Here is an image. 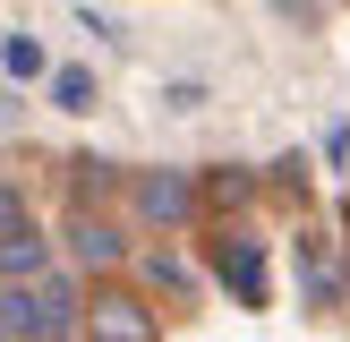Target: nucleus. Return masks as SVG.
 Here are the masks:
<instances>
[{"label":"nucleus","mask_w":350,"mask_h":342,"mask_svg":"<svg viewBox=\"0 0 350 342\" xmlns=\"http://www.w3.org/2000/svg\"><path fill=\"white\" fill-rule=\"evenodd\" d=\"M68 334H85V300L60 274L0 291V342H68Z\"/></svg>","instance_id":"1"},{"label":"nucleus","mask_w":350,"mask_h":342,"mask_svg":"<svg viewBox=\"0 0 350 342\" xmlns=\"http://www.w3.org/2000/svg\"><path fill=\"white\" fill-rule=\"evenodd\" d=\"M85 334L94 342H154L163 325H154V308L137 300V291H94V300H85Z\"/></svg>","instance_id":"2"},{"label":"nucleus","mask_w":350,"mask_h":342,"mask_svg":"<svg viewBox=\"0 0 350 342\" xmlns=\"http://www.w3.org/2000/svg\"><path fill=\"white\" fill-rule=\"evenodd\" d=\"M214 274L239 308H265V248L256 239H214Z\"/></svg>","instance_id":"3"},{"label":"nucleus","mask_w":350,"mask_h":342,"mask_svg":"<svg viewBox=\"0 0 350 342\" xmlns=\"http://www.w3.org/2000/svg\"><path fill=\"white\" fill-rule=\"evenodd\" d=\"M205 205V188L188 180V171H146V180H137V214L146 222H188Z\"/></svg>","instance_id":"4"},{"label":"nucleus","mask_w":350,"mask_h":342,"mask_svg":"<svg viewBox=\"0 0 350 342\" xmlns=\"http://www.w3.org/2000/svg\"><path fill=\"white\" fill-rule=\"evenodd\" d=\"M43 274H51V239L43 231H17V239H0V282H43Z\"/></svg>","instance_id":"5"},{"label":"nucleus","mask_w":350,"mask_h":342,"mask_svg":"<svg viewBox=\"0 0 350 342\" xmlns=\"http://www.w3.org/2000/svg\"><path fill=\"white\" fill-rule=\"evenodd\" d=\"M68 248H77L85 265H120V256H129V239H120V222H103V214H77V222H68Z\"/></svg>","instance_id":"6"},{"label":"nucleus","mask_w":350,"mask_h":342,"mask_svg":"<svg viewBox=\"0 0 350 342\" xmlns=\"http://www.w3.org/2000/svg\"><path fill=\"white\" fill-rule=\"evenodd\" d=\"M299 282H308V300H317V308H334V300H342V265H334V248H325L317 231L299 239Z\"/></svg>","instance_id":"7"},{"label":"nucleus","mask_w":350,"mask_h":342,"mask_svg":"<svg viewBox=\"0 0 350 342\" xmlns=\"http://www.w3.org/2000/svg\"><path fill=\"white\" fill-rule=\"evenodd\" d=\"M256 197V171H239V163H222L214 180H205V205H222V214H231V205H248Z\"/></svg>","instance_id":"8"},{"label":"nucleus","mask_w":350,"mask_h":342,"mask_svg":"<svg viewBox=\"0 0 350 342\" xmlns=\"http://www.w3.org/2000/svg\"><path fill=\"white\" fill-rule=\"evenodd\" d=\"M51 103L60 111H94V68H51Z\"/></svg>","instance_id":"9"},{"label":"nucleus","mask_w":350,"mask_h":342,"mask_svg":"<svg viewBox=\"0 0 350 342\" xmlns=\"http://www.w3.org/2000/svg\"><path fill=\"white\" fill-rule=\"evenodd\" d=\"M0 68H9V77H43V43H34V34H9V43H0Z\"/></svg>","instance_id":"10"},{"label":"nucleus","mask_w":350,"mask_h":342,"mask_svg":"<svg viewBox=\"0 0 350 342\" xmlns=\"http://www.w3.org/2000/svg\"><path fill=\"white\" fill-rule=\"evenodd\" d=\"M17 231H34V214H26V188H9V180H0V239H17Z\"/></svg>","instance_id":"11"},{"label":"nucleus","mask_w":350,"mask_h":342,"mask_svg":"<svg viewBox=\"0 0 350 342\" xmlns=\"http://www.w3.org/2000/svg\"><path fill=\"white\" fill-rule=\"evenodd\" d=\"M163 103H171V111H197L205 86H197V77H171V86H163Z\"/></svg>","instance_id":"12"}]
</instances>
